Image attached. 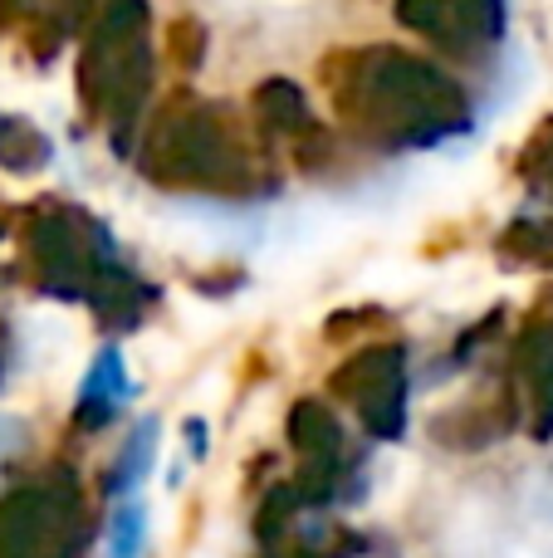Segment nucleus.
Instances as JSON below:
<instances>
[{
	"label": "nucleus",
	"instance_id": "obj_1",
	"mask_svg": "<svg viewBox=\"0 0 553 558\" xmlns=\"http://www.w3.org/2000/svg\"><path fill=\"white\" fill-rule=\"evenodd\" d=\"M339 98L353 118L388 128L392 137H411V143H427L466 123V94L437 64L392 45L348 54Z\"/></svg>",
	"mask_w": 553,
	"mask_h": 558
},
{
	"label": "nucleus",
	"instance_id": "obj_2",
	"mask_svg": "<svg viewBox=\"0 0 553 558\" xmlns=\"http://www.w3.org/2000/svg\"><path fill=\"white\" fill-rule=\"evenodd\" d=\"M147 0H108L103 15H98L94 35L84 45V94L94 104H123L133 108L137 94L147 88V74H152V39H147Z\"/></svg>",
	"mask_w": 553,
	"mask_h": 558
},
{
	"label": "nucleus",
	"instance_id": "obj_3",
	"mask_svg": "<svg viewBox=\"0 0 553 558\" xmlns=\"http://www.w3.org/2000/svg\"><path fill=\"white\" fill-rule=\"evenodd\" d=\"M392 15L456 59H480L505 39V0H397Z\"/></svg>",
	"mask_w": 553,
	"mask_h": 558
},
{
	"label": "nucleus",
	"instance_id": "obj_4",
	"mask_svg": "<svg viewBox=\"0 0 553 558\" xmlns=\"http://www.w3.org/2000/svg\"><path fill=\"white\" fill-rule=\"evenodd\" d=\"M147 549V510L137 500H123L108 524V558H143Z\"/></svg>",
	"mask_w": 553,
	"mask_h": 558
},
{
	"label": "nucleus",
	"instance_id": "obj_5",
	"mask_svg": "<svg viewBox=\"0 0 553 558\" xmlns=\"http://www.w3.org/2000/svg\"><path fill=\"white\" fill-rule=\"evenodd\" d=\"M152 436H157L152 422H143V426L133 432V441H127V456L118 461V475H113V481H118L113 490H118V495H133L137 481L147 475V465H152Z\"/></svg>",
	"mask_w": 553,
	"mask_h": 558
},
{
	"label": "nucleus",
	"instance_id": "obj_6",
	"mask_svg": "<svg viewBox=\"0 0 553 558\" xmlns=\"http://www.w3.org/2000/svg\"><path fill=\"white\" fill-rule=\"evenodd\" d=\"M127 392V373H123V357H118V348H103L98 353V363L88 367L84 377V402H94V397H123Z\"/></svg>",
	"mask_w": 553,
	"mask_h": 558
},
{
	"label": "nucleus",
	"instance_id": "obj_7",
	"mask_svg": "<svg viewBox=\"0 0 553 558\" xmlns=\"http://www.w3.org/2000/svg\"><path fill=\"white\" fill-rule=\"evenodd\" d=\"M255 104L270 108V118H274L280 128L304 123V113H309V108H304V98H299V88L284 84V78H270V84H265L260 94H255Z\"/></svg>",
	"mask_w": 553,
	"mask_h": 558
}]
</instances>
